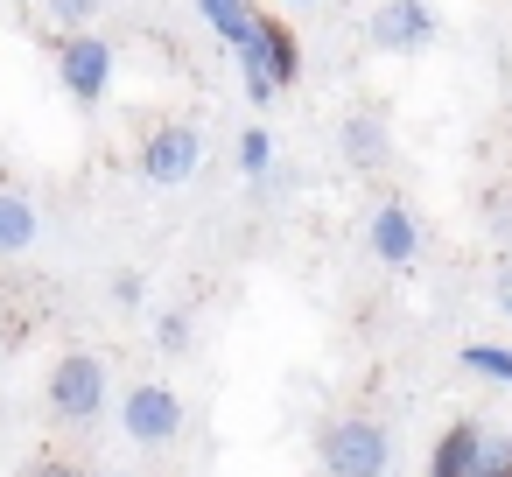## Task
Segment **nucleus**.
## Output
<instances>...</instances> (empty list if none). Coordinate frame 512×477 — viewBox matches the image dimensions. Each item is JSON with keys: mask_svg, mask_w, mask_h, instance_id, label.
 <instances>
[{"mask_svg": "<svg viewBox=\"0 0 512 477\" xmlns=\"http://www.w3.org/2000/svg\"><path fill=\"white\" fill-rule=\"evenodd\" d=\"M491 302H498V316H512V260L498 267V281H491Z\"/></svg>", "mask_w": 512, "mask_h": 477, "instance_id": "nucleus-20", "label": "nucleus"}, {"mask_svg": "<svg viewBox=\"0 0 512 477\" xmlns=\"http://www.w3.org/2000/svg\"><path fill=\"white\" fill-rule=\"evenodd\" d=\"M197 169H204V134H197L190 120H162V127L141 141V176H148L155 190H183Z\"/></svg>", "mask_w": 512, "mask_h": 477, "instance_id": "nucleus-4", "label": "nucleus"}, {"mask_svg": "<svg viewBox=\"0 0 512 477\" xmlns=\"http://www.w3.org/2000/svg\"><path fill=\"white\" fill-rule=\"evenodd\" d=\"M190 8L204 15V29H211L225 50H253V43H260V22H267V15H253L246 0H190Z\"/></svg>", "mask_w": 512, "mask_h": 477, "instance_id": "nucleus-10", "label": "nucleus"}, {"mask_svg": "<svg viewBox=\"0 0 512 477\" xmlns=\"http://www.w3.org/2000/svg\"><path fill=\"white\" fill-rule=\"evenodd\" d=\"M239 71H246V99H253V106H274V71H267V57H260V50H239Z\"/></svg>", "mask_w": 512, "mask_h": 477, "instance_id": "nucleus-16", "label": "nucleus"}, {"mask_svg": "<svg viewBox=\"0 0 512 477\" xmlns=\"http://www.w3.org/2000/svg\"><path fill=\"white\" fill-rule=\"evenodd\" d=\"M477 477H512V456H505V449H498V456H491V463H484V470H477Z\"/></svg>", "mask_w": 512, "mask_h": 477, "instance_id": "nucleus-21", "label": "nucleus"}, {"mask_svg": "<svg viewBox=\"0 0 512 477\" xmlns=\"http://www.w3.org/2000/svg\"><path fill=\"white\" fill-rule=\"evenodd\" d=\"M120 428H127L134 449H169V442L183 435V393H176L169 379H141V386H127V400H120Z\"/></svg>", "mask_w": 512, "mask_h": 477, "instance_id": "nucleus-3", "label": "nucleus"}, {"mask_svg": "<svg viewBox=\"0 0 512 477\" xmlns=\"http://www.w3.org/2000/svg\"><path fill=\"white\" fill-rule=\"evenodd\" d=\"M43 407L57 421H71V428L99 421L106 414V358L99 351H64L50 365V379H43Z\"/></svg>", "mask_w": 512, "mask_h": 477, "instance_id": "nucleus-2", "label": "nucleus"}, {"mask_svg": "<svg viewBox=\"0 0 512 477\" xmlns=\"http://www.w3.org/2000/svg\"><path fill=\"white\" fill-rule=\"evenodd\" d=\"M337 148H344L351 169H379L386 148H393V120H386V106H358V113L337 127Z\"/></svg>", "mask_w": 512, "mask_h": 477, "instance_id": "nucleus-8", "label": "nucleus"}, {"mask_svg": "<svg viewBox=\"0 0 512 477\" xmlns=\"http://www.w3.org/2000/svg\"><path fill=\"white\" fill-rule=\"evenodd\" d=\"M365 246H372V260L407 267V260L421 253V225H414V211H407V204H379L372 225H365Z\"/></svg>", "mask_w": 512, "mask_h": 477, "instance_id": "nucleus-9", "label": "nucleus"}, {"mask_svg": "<svg viewBox=\"0 0 512 477\" xmlns=\"http://www.w3.org/2000/svg\"><path fill=\"white\" fill-rule=\"evenodd\" d=\"M316 463H323V477H386L393 470V435L365 414L323 421L316 428Z\"/></svg>", "mask_w": 512, "mask_h": 477, "instance_id": "nucleus-1", "label": "nucleus"}, {"mask_svg": "<svg viewBox=\"0 0 512 477\" xmlns=\"http://www.w3.org/2000/svg\"><path fill=\"white\" fill-rule=\"evenodd\" d=\"M295 8H316V0H295Z\"/></svg>", "mask_w": 512, "mask_h": 477, "instance_id": "nucleus-22", "label": "nucleus"}, {"mask_svg": "<svg viewBox=\"0 0 512 477\" xmlns=\"http://www.w3.org/2000/svg\"><path fill=\"white\" fill-rule=\"evenodd\" d=\"M484 463H491V442H484L477 421H449L428 449V477H477Z\"/></svg>", "mask_w": 512, "mask_h": 477, "instance_id": "nucleus-7", "label": "nucleus"}, {"mask_svg": "<svg viewBox=\"0 0 512 477\" xmlns=\"http://www.w3.org/2000/svg\"><path fill=\"white\" fill-rule=\"evenodd\" d=\"M99 8H106V0H43V15H50L57 29H85Z\"/></svg>", "mask_w": 512, "mask_h": 477, "instance_id": "nucleus-17", "label": "nucleus"}, {"mask_svg": "<svg viewBox=\"0 0 512 477\" xmlns=\"http://www.w3.org/2000/svg\"><path fill=\"white\" fill-rule=\"evenodd\" d=\"M365 36H372V50H386V57H421V50H435L442 22H435L428 0H379L372 22H365Z\"/></svg>", "mask_w": 512, "mask_h": 477, "instance_id": "nucleus-5", "label": "nucleus"}, {"mask_svg": "<svg viewBox=\"0 0 512 477\" xmlns=\"http://www.w3.org/2000/svg\"><path fill=\"white\" fill-rule=\"evenodd\" d=\"M36 232H43L36 197H22V190H0V253H29V246H36Z\"/></svg>", "mask_w": 512, "mask_h": 477, "instance_id": "nucleus-11", "label": "nucleus"}, {"mask_svg": "<svg viewBox=\"0 0 512 477\" xmlns=\"http://www.w3.org/2000/svg\"><path fill=\"white\" fill-rule=\"evenodd\" d=\"M22 477H99V470H85V463H64V456H36Z\"/></svg>", "mask_w": 512, "mask_h": 477, "instance_id": "nucleus-18", "label": "nucleus"}, {"mask_svg": "<svg viewBox=\"0 0 512 477\" xmlns=\"http://www.w3.org/2000/svg\"><path fill=\"white\" fill-rule=\"evenodd\" d=\"M113 43L106 36H71V43H57V78H64V92L78 99V106H106V85H113Z\"/></svg>", "mask_w": 512, "mask_h": 477, "instance_id": "nucleus-6", "label": "nucleus"}, {"mask_svg": "<svg viewBox=\"0 0 512 477\" xmlns=\"http://www.w3.org/2000/svg\"><path fill=\"white\" fill-rule=\"evenodd\" d=\"M239 169H246L253 183L274 169V141H267V127H246V134H239Z\"/></svg>", "mask_w": 512, "mask_h": 477, "instance_id": "nucleus-15", "label": "nucleus"}, {"mask_svg": "<svg viewBox=\"0 0 512 477\" xmlns=\"http://www.w3.org/2000/svg\"><path fill=\"white\" fill-rule=\"evenodd\" d=\"M463 365L498 379V386H512V344H463Z\"/></svg>", "mask_w": 512, "mask_h": 477, "instance_id": "nucleus-14", "label": "nucleus"}, {"mask_svg": "<svg viewBox=\"0 0 512 477\" xmlns=\"http://www.w3.org/2000/svg\"><path fill=\"white\" fill-rule=\"evenodd\" d=\"M253 50L267 57L274 85H295V78H302V50H295V29H288V22H274V15H267V22H260V43H253Z\"/></svg>", "mask_w": 512, "mask_h": 477, "instance_id": "nucleus-12", "label": "nucleus"}, {"mask_svg": "<svg viewBox=\"0 0 512 477\" xmlns=\"http://www.w3.org/2000/svg\"><path fill=\"white\" fill-rule=\"evenodd\" d=\"M155 344H162L169 358H183V351L197 344V323H190V309H162V316H155Z\"/></svg>", "mask_w": 512, "mask_h": 477, "instance_id": "nucleus-13", "label": "nucleus"}, {"mask_svg": "<svg viewBox=\"0 0 512 477\" xmlns=\"http://www.w3.org/2000/svg\"><path fill=\"white\" fill-rule=\"evenodd\" d=\"M141 295H148V281H141L134 267H120V274H113V302H120V309H134Z\"/></svg>", "mask_w": 512, "mask_h": 477, "instance_id": "nucleus-19", "label": "nucleus"}]
</instances>
